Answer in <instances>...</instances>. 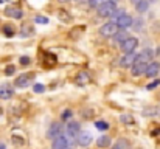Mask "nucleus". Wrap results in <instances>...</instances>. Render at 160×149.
<instances>
[{"label": "nucleus", "instance_id": "15", "mask_svg": "<svg viewBox=\"0 0 160 149\" xmlns=\"http://www.w3.org/2000/svg\"><path fill=\"white\" fill-rule=\"evenodd\" d=\"M90 82V75L87 73V72H81V73H78V76H76V84L78 86H87Z\"/></svg>", "mask_w": 160, "mask_h": 149}, {"label": "nucleus", "instance_id": "38", "mask_svg": "<svg viewBox=\"0 0 160 149\" xmlns=\"http://www.w3.org/2000/svg\"><path fill=\"white\" fill-rule=\"evenodd\" d=\"M0 117H2V109H0Z\"/></svg>", "mask_w": 160, "mask_h": 149}, {"label": "nucleus", "instance_id": "34", "mask_svg": "<svg viewBox=\"0 0 160 149\" xmlns=\"http://www.w3.org/2000/svg\"><path fill=\"white\" fill-rule=\"evenodd\" d=\"M112 149H121V148H120V146H118V145L115 143V146H113V148H112Z\"/></svg>", "mask_w": 160, "mask_h": 149}, {"label": "nucleus", "instance_id": "10", "mask_svg": "<svg viewBox=\"0 0 160 149\" xmlns=\"http://www.w3.org/2000/svg\"><path fill=\"white\" fill-rule=\"evenodd\" d=\"M81 132V127H79V124L76 123V121H70L68 124H67V127H65V134H67V137H78V134Z\"/></svg>", "mask_w": 160, "mask_h": 149}, {"label": "nucleus", "instance_id": "19", "mask_svg": "<svg viewBox=\"0 0 160 149\" xmlns=\"http://www.w3.org/2000/svg\"><path fill=\"white\" fill-rule=\"evenodd\" d=\"M148 6H149V2H148V0H140V2L135 5V9H137L138 12H145V11L148 9Z\"/></svg>", "mask_w": 160, "mask_h": 149}, {"label": "nucleus", "instance_id": "7", "mask_svg": "<svg viewBox=\"0 0 160 149\" xmlns=\"http://www.w3.org/2000/svg\"><path fill=\"white\" fill-rule=\"evenodd\" d=\"M115 23L118 25V28H120V30H126V28H129V27L134 23V19H132L129 14H126V12H124L121 17H118V20H117Z\"/></svg>", "mask_w": 160, "mask_h": 149}, {"label": "nucleus", "instance_id": "5", "mask_svg": "<svg viewBox=\"0 0 160 149\" xmlns=\"http://www.w3.org/2000/svg\"><path fill=\"white\" fill-rule=\"evenodd\" d=\"M137 45H138V39L137 37H129V39H126L123 44H121V50L128 54V53H134V50L137 48Z\"/></svg>", "mask_w": 160, "mask_h": 149}, {"label": "nucleus", "instance_id": "8", "mask_svg": "<svg viewBox=\"0 0 160 149\" xmlns=\"http://www.w3.org/2000/svg\"><path fill=\"white\" fill-rule=\"evenodd\" d=\"M62 131H64V127H62L61 123H53V124L50 126L48 132H47V137L54 140V138H58L59 135H62Z\"/></svg>", "mask_w": 160, "mask_h": 149}, {"label": "nucleus", "instance_id": "35", "mask_svg": "<svg viewBox=\"0 0 160 149\" xmlns=\"http://www.w3.org/2000/svg\"><path fill=\"white\" fill-rule=\"evenodd\" d=\"M138 2H140V0H132V3H134V5H137Z\"/></svg>", "mask_w": 160, "mask_h": 149}, {"label": "nucleus", "instance_id": "40", "mask_svg": "<svg viewBox=\"0 0 160 149\" xmlns=\"http://www.w3.org/2000/svg\"><path fill=\"white\" fill-rule=\"evenodd\" d=\"M2 2H3V0H0V3H2Z\"/></svg>", "mask_w": 160, "mask_h": 149}, {"label": "nucleus", "instance_id": "16", "mask_svg": "<svg viewBox=\"0 0 160 149\" xmlns=\"http://www.w3.org/2000/svg\"><path fill=\"white\" fill-rule=\"evenodd\" d=\"M129 37H131V36H129V34H128L124 30H120V31H118V33L113 36V41H115V42H120V44H123V42H124L126 39H129Z\"/></svg>", "mask_w": 160, "mask_h": 149}, {"label": "nucleus", "instance_id": "32", "mask_svg": "<svg viewBox=\"0 0 160 149\" xmlns=\"http://www.w3.org/2000/svg\"><path fill=\"white\" fill-rule=\"evenodd\" d=\"M117 145H118L121 149H128V142H124L123 138H121V140H118V142H117Z\"/></svg>", "mask_w": 160, "mask_h": 149}, {"label": "nucleus", "instance_id": "12", "mask_svg": "<svg viewBox=\"0 0 160 149\" xmlns=\"http://www.w3.org/2000/svg\"><path fill=\"white\" fill-rule=\"evenodd\" d=\"M160 72V64L159 62H149V65H148V68H146V72H145V75L148 76V78H154V76H157Z\"/></svg>", "mask_w": 160, "mask_h": 149}, {"label": "nucleus", "instance_id": "24", "mask_svg": "<svg viewBox=\"0 0 160 149\" xmlns=\"http://www.w3.org/2000/svg\"><path fill=\"white\" fill-rule=\"evenodd\" d=\"M82 30H84V27H81L79 30H78V28L72 30V31H70V37H72V39H78V36H79V33H82Z\"/></svg>", "mask_w": 160, "mask_h": 149}, {"label": "nucleus", "instance_id": "1", "mask_svg": "<svg viewBox=\"0 0 160 149\" xmlns=\"http://www.w3.org/2000/svg\"><path fill=\"white\" fill-rule=\"evenodd\" d=\"M152 56H154V53H152V50L151 48L143 50V53H140V54L137 56L135 62H134L132 67H131L132 75L138 76V75L145 73L146 68H148V65H149V62H152Z\"/></svg>", "mask_w": 160, "mask_h": 149}, {"label": "nucleus", "instance_id": "21", "mask_svg": "<svg viewBox=\"0 0 160 149\" xmlns=\"http://www.w3.org/2000/svg\"><path fill=\"white\" fill-rule=\"evenodd\" d=\"M58 16H59V19L61 20H64V22H70L72 20V17L67 14V11H64V9H59L58 11Z\"/></svg>", "mask_w": 160, "mask_h": 149}, {"label": "nucleus", "instance_id": "23", "mask_svg": "<svg viewBox=\"0 0 160 149\" xmlns=\"http://www.w3.org/2000/svg\"><path fill=\"white\" fill-rule=\"evenodd\" d=\"M44 56L47 57V61H45V62H47V65H54V64H56V57H54L53 54H50V53H45Z\"/></svg>", "mask_w": 160, "mask_h": 149}, {"label": "nucleus", "instance_id": "36", "mask_svg": "<svg viewBox=\"0 0 160 149\" xmlns=\"http://www.w3.org/2000/svg\"><path fill=\"white\" fill-rule=\"evenodd\" d=\"M0 149H6L5 148V145H2V143H0Z\"/></svg>", "mask_w": 160, "mask_h": 149}, {"label": "nucleus", "instance_id": "30", "mask_svg": "<svg viewBox=\"0 0 160 149\" xmlns=\"http://www.w3.org/2000/svg\"><path fill=\"white\" fill-rule=\"evenodd\" d=\"M3 33H5L8 37H11V36H12V30H11V27H9V25H5V27H3Z\"/></svg>", "mask_w": 160, "mask_h": 149}, {"label": "nucleus", "instance_id": "37", "mask_svg": "<svg viewBox=\"0 0 160 149\" xmlns=\"http://www.w3.org/2000/svg\"><path fill=\"white\" fill-rule=\"evenodd\" d=\"M59 2H62V3H64V2H70V0H59Z\"/></svg>", "mask_w": 160, "mask_h": 149}, {"label": "nucleus", "instance_id": "6", "mask_svg": "<svg viewBox=\"0 0 160 149\" xmlns=\"http://www.w3.org/2000/svg\"><path fill=\"white\" fill-rule=\"evenodd\" d=\"M33 76H34L33 73H23V75H20L19 78H16V87H19V89L28 87V84L33 79Z\"/></svg>", "mask_w": 160, "mask_h": 149}, {"label": "nucleus", "instance_id": "22", "mask_svg": "<svg viewBox=\"0 0 160 149\" xmlns=\"http://www.w3.org/2000/svg\"><path fill=\"white\" fill-rule=\"evenodd\" d=\"M95 127H97L98 131H107V129H109V124H107L106 121H97V123H95Z\"/></svg>", "mask_w": 160, "mask_h": 149}, {"label": "nucleus", "instance_id": "39", "mask_svg": "<svg viewBox=\"0 0 160 149\" xmlns=\"http://www.w3.org/2000/svg\"><path fill=\"white\" fill-rule=\"evenodd\" d=\"M78 2H84V0H78Z\"/></svg>", "mask_w": 160, "mask_h": 149}, {"label": "nucleus", "instance_id": "33", "mask_svg": "<svg viewBox=\"0 0 160 149\" xmlns=\"http://www.w3.org/2000/svg\"><path fill=\"white\" fill-rule=\"evenodd\" d=\"M5 73H6V75H12V73H14V67H12V65H8V67L5 68Z\"/></svg>", "mask_w": 160, "mask_h": 149}, {"label": "nucleus", "instance_id": "17", "mask_svg": "<svg viewBox=\"0 0 160 149\" xmlns=\"http://www.w3.org/2000/svg\"><path fill=\"white\" fill-rule=\"evenodd\" d=\"M97 146L98 148H107V146H110V137L109 135H101L97 140Z\"/></svg>", "mask_w": 160, "mask_h": 149}, {"label": "nucleus", "instance_id": "29", "mask_svg": "<svg viewBox=\"0 0 160 149\" xmlns=\"http://www.w3.org/2000/svg\"><path fill=\"white\" fill-rule=\"evenodd\" d=\"M157 86H160V79H156L154 82H151V84H148V86H146V89H148V90H152V89H156Z\"/></svg>", "mask_w": 160, "mask_h": 149}, {"label": "nucleus", "instance_id": "14", "mask_svg": "<svg viewBox=\"0 0 160 149\" xmlns=\"http://www.w3.org/2000/svg\"><path fill=\"white\" fill-rule=\"evenodd\" d=\"M135 59H137V56H135L134 53H128V54L121 59L120 65H121V67H124V68H126V67H132V64L135 62Z\"/></svg>", "mask_w": 160, "mask_h": 149}, {"label": "nucleus", "instance_id": "2", "mask_svg": "<svg viewBox=\"0 0 160 149\" xmlns=\"http://www.w3.org/2000/svg\"><path fill=\"white\" fill-rule=\"evenodd\" d=\"M115 11H117V3H113V2H110V0H106V2L98 8V16H100V17H112Z\"/></svg>", "mask_w": 160, "mask_h": 149}, {"label": "nucleus", "instance_id": "25", "mask_svg": "<svg viewBox=\"0 0 160 149\" xmlns=\"http://www.w3.org/2000/svg\"><path fill=\"white\" fill-rule=\"evenodd\" d=\"M104 2L103 0H89V6L90 8H100Z\"/></svg>", "mask_w": 160, "mask_h": 149}, {"label": "nucleus", "instance_id": "31", "mask_svg": "<svg viewBox=\"0 0 160 149\" xmlns=\"http://www.w3.org/2000/svg\"><path fill=\"white\" fill-rule=\"evenodd\" d=\"M19 61H20V64H22V65H28V64L31 62V59H30V57H27V56H22Z\"/></svg>", "mask_w": 160, "mask_h": 149}, {"label": "nucleus", "instance_id": "27", "mask_svg": "<svg viewBox=\"0 0 160 149\" xmlns=\"http://www.w3.org/2000/svg\"><path fill=\"white\" fill-rule=\"evenodd\" d=\"M72 115H73V112H72V110H64V112H62V115H61V118L65 121V120H70V118H72Z\"/></svg>", "mask_w": 160, "mask_h": 149}, {"label": "nucleus", "instance_id": "9", "mask_svg": "<svg viewBox=\"0 0 160 149\" xmlns=\"http://www.w3.org/2000/svg\"><path fill=\"white\" fill-rule=\"evenodd\" d=\"M70 146V142L65 135H59L58 138L53 140V145H52V149H68Z\"/></svg>", "mask_w": 160, "mask_h": 149}, {"label": "nucleus", "instance_id": "26", "mask_svg": "<svg viewBox=\"0 0 160 149\" xmlns=\"http://www.w3.org/2000/svg\"><path fill=\"white\" fill-rule=\"evenodd\" d=\"M33 90H34V93H44V92H45V86H42V84H36V86L33 87Z\"/></svg>", "mask_w": 160, "mask_h": 149}, {"label": "nucleus", "instance_id": "3", "mask_svg": "<svg viewBox=\"0 0 160 149\" xmlns=\"http://www.w3.org/2000/svg\"><path fill=\"white\" fill-rule=\"evenodd\" d=\"M100 33H101L104 37H112V36H115V34L118 33V25H117L115 22H107V23H104V25L101 27Z\"/></svg>", "mask_w": 160, "mask_h": 149}, {"label": "nucleus", "instance_id": "11", "mask_svg": "<svg viewBox=\"0 0 160 149\" xmlns=\"http://www.w3.org/2000/svg\"><path fill=\"white\" fill-rule=\"evenodd\" d=\"M5 16L6 17H11V19H22L23 17V12L20 8H16V6H8L5 9Z\"/></svg>", "mask_w": 160, "mask_h": 149}, {"label": "nucleus", "instance_id": "20", "mask_svg": "<svg viewBox=\"0 0 160 149\" xmlns=\"http://www.w3.org/2000/svg\"><path fill=\"white\" fill-rule=\"evenodd\" d=\"M120 120H121L123 124H134V117H132V115H126V113H124V115L120 117Z\"/></svg>", "mask_w": 160, "mask_h": 149}, {"label": "nucleus", "instance_id": "4", "mask_svg": "<svg viewBox=\"0 0 160 149\" xmlns=\"http://www.w3.org/2000/svg\"><path fill=\"white\" fill-rule=\"evenodd\" d=\"M92 140H93V135L89 131H81L76 137V142H78L79 146H89L92 143Z\"/></svg>", "mask_w": 160, "mask_h": 149}, {"label": "nucleus", "instance_id": "28", "mask_svg": "<svg viewBox=\"0 0 160 149\" xmlns=\"http://www.w3.org/2000/svg\"><path fill=\"white\" fill-rule=\"evenodd\" d=\"M36 23H48V19L44 17V16H36Z\"/></svg>", "mask_w": 160, "mask_h": 149}, {"label": "nucleus", "instance_id": "13", "mask_svg": "<svg viewBox=\"0 0 160 149\" xmlns=\"http://www.w3.org/2000/svg\"><path fill=\"white\" fill-rule=\"evenodd\" d=\"M14 90L9 84H2L0 86V99H9L12 97Z\"/></svg>", "mask_w": 160, "mask_h": 149}, {"label": "nucleus", "instance_id": "18", "mask_svg": "<svg viewBox=\"0 0 160 149\" xmlns=\"http://www.w3.org/2000/svg\"><path fill=\"white\" fill-rule=\"evenodd\" d=\"M34 33V28L31 27V25H28V23H23L22 25V28H20V34L23 36V37H28L30 34H33Z\"/></svg>", "mask_w": 160, "mask_h": 149}]
</instances>
